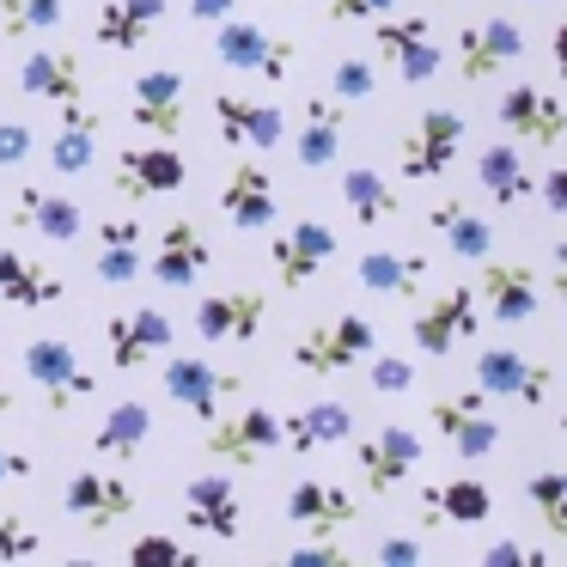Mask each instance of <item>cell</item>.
Masks as SVG:
<instances>
[{"label":"cell","mask_w":567,"mask_h":567,"mask_svg":"<svg viewBox=\"0 0 567 567\" xmlns=\"http://www.w3.org/2000/svg\"><path fill=\"white\" fill-rule=\"evenodd\" d=\"M25 372L31 384L43 391V409L50 415H68L74 403H86L92 391H99V372H86V360L74 354V342H62V336H38V342H25Z\"/></svg>","instance_id":"6da1fadb"},{"label":"cell","mask_w":567,"mask_h":567,"mask_svg":"<svg viewBox=\"0 0 567 567\" xmlns=\"http://www.w3.org/2000/svg\"><path fill=\"white\" fill-rule=\"evenodd\" d=\"M372 348H379V330H372L367 318H354V311H342V318H330V323H311L293 342V360L311 379H336V372L360 367Z\"/></svg>","instance_id":"7a4b0ae2"},{"label":"cell","mask_w":567,"mask_h":567,"mask_svg":"<svg viewBox=\"0 0 567 567\" xmlns=\"http://www.w3.org/2000/svg\"><path fill=\"white\" fill-rule=\"evenodd\" d=\"M214 55H220L233 74H257V80H287L293 74V43L275 38V31L250 25V19H214Z\"/></svg>","instance_id":"3957f363"},{"label":"cell","mask_w":567,"mask_h":567,"mask_svg":"<svg viewBox=\"0 0 567 567\" xmlns=\"http://www.w3.org/2000/svg\"><path fill=\"white\" fill-rule=\"evenodd\" d=\"M62 506L74 525L86 530H116L123 518H135V488H128L116 470H74V476L62 482Z\"/></svg>","instance_id":"277c9868"},{"label":"cell","mask_w":567,"mask_h":567,"mask_svg":"<svg viewBox=\"0 0 567 567\" xmlns=\"http://www.w3.org/2000/svg\"><path fill=\"white\" fill-rule=\"evenodd\" d=\"M354 464H360V476H367L372 494H396L421 470V433L409 427V421H384V427H372L367 440L354 445Z\"/></svg>","instance_id":"5b68a950"},{"label":"cell","mask_w":567,"mask_h":567,"mask_svg":"<svg viewBox=\"0 0 567 567\" xmlns=\"http://www.w3.org/2000/svg\"><path fill=\"white\" fill-rule=\"evenodd\" d=\"M476 330H482V323H476V293H470L464 281L440 287V293L415 311V323H409L415 348H421V354H433V360H445L457 342H470Z\"/></svg>","instance_id":"8992f818"},{"label":"cell","mask_w":567,"mask_h":567,"mask_svg":"<svg viewBox=\"0 0 567 567\" xmlns=\"http://www.w3.org/2000/svg\"><path fill=\"white\" fill-rule=\"evenodd\" d=\"M172 342H177V323L165 318L159 306H141V311H116V318H104V354H111L116 372H141L153 354H165Z\"/></svg>","instance_id":"52a82bcc"},{"label":"cell","mask_w":567,"mask_h":567,"mask_svg":"<svg viewBox=\"0 0 567 567\" xmlns=\"http://www.w3.org/2000/svg\"><path fill=\"white\" fill-rule=\"evenodd\" d=\"M427 421L445 433V445H452L457 457H488L494 445H501V421L488 415V391H452L440 396V403L427 409Z\"/></svg>","instance_id":"ba28073f"},{"label":"cell","mask_w":567,"mask_h":567,"mask_svg":"<svg viewBox=\"0 0 567 567\" xmlns=\"http://www.w3.org/2000/svg\"><path fill=\"white\" fill-rule=\"evenodd\" d=\"M184 184H189V165H184V153L165 147V141H147V147H123V159H116V196H128V202L177 196Z\"/></svg>","instance_id":"9c48e42d"},{"label":"cell","mask_w":567,"mask_h":567,"mask_svg":"<svg viewBox=\"0 0 567 567\" xmlns=\"http://www.w3.org/2000/svg\"><path fill=\"white\" fill-rule=\"evenodd\" d=\"M457 147H464V116L440 104V111H427L403 135L396 165H403V177H445V172H452V159H457Z\"/></svg>","instance_id":"30bf717a"},{"label":"cell","mask_w":567,"mask_h":567,"mask_svg":"<svg viewBox=\"0 0 567 567\" xmlns=\"http://www.w3.org/2000/svg\"><path fill=\"white\" fill-rule=\"evenodd\" d=\"M494 116H501V128L513 141H525V147H555V141L567 135V111L549 86H506L501 104H494Z\"/></svg>","instance_id":"8fae6325"},{"label":"cell","mask_w":567,"mask_h":567,"mask_svg":"<svg viewBox=\"0 0 567 567\" xmlns=\"http://www.w3.org/2000/svg\"><path fill=\"white\" fill-rule=\"evenodd\" d=\"M208 457H220V464H257V457H269L275 445H281V415L275 409H238V415H214L208 421Z\"/></svg>","instance_id":"7c38bea8"},{"label":"cell","mask_w":567,"mask_h":567,"mask_svg":"<svg viewBox=\"0 0 567 567\" xmlns=\"http://www.w3.org/2000/svg\"><path fill=\"white\" fill-rule=\"evenodd\" d=\"M476 384L488 396H506V403H525V409H543L549 403V367L543 360H525L518 348H482L476 354Z\"/></svg>","instance_id":"4fadbf2b"},{"label":"cell","mask_w":567,"mask_h":567,"mask_svg":"<svg viewBox=\"0 0 567 567\" xmlns=\"http://www.w3.org/2000/svg\"><path fill=\"white\" fill-rule=\"evenodd\" d=\"M184 525L202 530V537H220V543H233L245 530V501H238L226 470H208V476L184 482Z\"/></svg>","instance_id":"5bb4252c"},{"label":"cell","mask_w":567,"mask_h":567,"mask_svg":"<svg viewBox=\"0 0 567 567\" xmlns=\"http://www.w3.org/2000/svg\"><path fill=\"white\" fill-rule=\"evenodd\" d=\"M262 318H269V299L257 287H233V293H208L196 306V336L202 342H257Z\"/></svg>","instance_id":"9a60e30c"},{"label":"cell","mask_w":567,"mask_h":567,"mask_svg":"<svg viewBox=\"0 0 567 567\" xmlns=\"http://www.w3.org/2000/svg\"><path fill=\"white\" fill-rule=\"evenodd\" d=\"M159 379H165V396L184 403L196 421H214L220 403L238 391V372H220V367H208V360H196V354H172Z\"/></svg>","instance_id":"2e32d148"},{"label":"cell","mask_w":567,"mask_h":567,"mask_svg":"<svg viewBox=\"0 0 567 567\" xmlns=\"http://www.w3.org/2000/svg\"><path fill=\"white\" fill-rule=\"evenodd\" d=\"M208 262H214V250H208V238H202L196 220H165L159 250H153V262L141 275H153L159 287H196L202 275H208Z\"/></svg>","instance_id":"e0dca14e"},{"label":"cell","mask_w":567,"mask_h":567,"mask_svg":"<svg viewBox=\"0 0 567 567\" xmlns=\"http://www.w3.org/2000/svg\"><path fill=\"white\" fill-rule=\"evenodd\" d=\"M214 123H220V141L226 147H281L287 141V116L281 104H262V99H245V92H220L214 99Z\"/></svg>","instance_id":"ac0fdd59"},{"label":"cell","mask_w":567,"mask_h":567,"mask_svg":"<svg viewBox=\"0 0 567 567\" xmlns=\"http://www.w3.org/2000/svg\"><path fill=\"white\" fill-rule=\"evenodd\" d=\"M19 92L55 104V111L86 104V68H80L74 50H31L25 62H19Z\"/></svg>","instance_id":"d6986e66"},{"label":"cell","mask_w":567,"mask_h":567,"mask_svg":"<svg viewBox=\"0 0 567 567\" xmlns=\"http://www.w3.org/2000/svg\"><path fill=\"white\" fill-rule=\"evenodd\" d=\"M336 257V233L323 220H293L269 250V269L281 287H306L311 275H323V262Z\"/></svg>","instance_id":"ffe728a7"},{"label":"cell","mask_w":567,"mask_h":567,"mask_svg":"<svg viewBox=\"0 0 567 567\" xmlns=\"http://www.w3.org/2000/svg\"><path fill=\"white\" fill-rule=\"evenodd\" d=\"M354 513H360L354 494L336 488V482H323V476H299L293 488H287V525H299V530L336 537V530L354 525Z\"/></svg>","instance_id":"44dd1931"},{"label":"cell","mask_w":567,"mask_h":567,"mask_svg":"<svg viewBox=\"0 0 567 567\" xmlns=\"http://www.w3.org/2000/svg\"><path fill=\"white\" fill-rule=\"evenodd\" d=\"M482 306H488L494 323H530L543 306V287H537V269L525 262H488L482 257Z\"/></svg>","instance_id":"7402d4cb"},{"label":"cell","mask_w":567,"mask_h":567,"mask_svg":"<svg viewBox=\"0 0 567 567\" xmlns=\"http://www.w3.org/2000/svg\"><path fill=\"white\" fill-rule=\"evenodd\" d=\"M518 55H525V31H518L513 19H482V25H470L464 38H457V68H464L470 86H476V80H494L501 68H513Z\"/></svg>","instance_id":"603a6c76"},{"label":"cell","mask_w":567,"mask_h":567,"mask_svg":"<svg viewBox=\"0 0 567 567\" xmlns=\"http://www.w3.org/2000/svg\"><path fill=\"white\" fill-rule=\"evenodd\" d=\"M128 116H135V128H147L153 141H172L177 128H184V74H172V68L141 74L135 92H128Z\"/></svg>","instance_id":"cb8c5ba5"},{"label":"cell","mask_w":567,"mask_h":567,"mask_svg":"<svg viewBox=\"0 0 567 567\" xmlns=\"http://www.w3.org/2000/svg\"><path fill=\"white\" fill-rule=\"evenodd\" d=\"M421 525H464V530H476V525H488L494 518V494H488V482H476V476H452V482H427L421 488Z\"/></svg>","instance_id":"d4e9b609"},{"label":"cell","mask_w":567,"mask_h":567,"mask_svg":"<svg viewBox=\"0 0 567 567\" xmlns=\"http://www.w3.org/2000/svg\"><path fill=\"white\" fill-rule=\"evenodd\" d=\"M13 226H31V233L55 238V245H74V238L86 233V214H80V202L62 196V189L25 184V189L13 196Z\"/></svg>","instance_id":"484cf974"},{"label":"cell","mask_w":567,"mask_h":567,"mask_svg":"<svg viewBox=\"0 0 567 567\" xmlns=\"http://www.w3.org/2000/svg\"><path fill=\"white\" fill-rule=\"evenodd\" d=\"M220 214L238 233H262L275 220V177L262 165H233V177L220 184Z\"/></svg>","instance_id":"4316f807"},{"label":"cell","mask_w":567,"mask_h":567,"mask_svg":"<svg viewBox=\"0 0 567 567\" xmlns=\"http://www.w3.org/2000/svg\"><path fill=\"white\" fill-rule=\"evenodd\" d=\"M0 299L19 311H43V306H62L68 281L50 269V262H31L19 250H0Z\"/></svg>","instance_id":"83f0119b"},{"label":"cell","mask_w":567,"mask_h":567,"mask_svg":"<svg viewBox=\"0 0 567 567\" xmlns=\"http://www.w3.org/2000/svg\"><path fill=\"white\" fill-rule=\"evenodd\" d=\"M159 25H165V0H104L92 38H99L104 50L123 55V50H141Z\"/></svg>","instance_id":"f1b7e54d"},{"label":"cell","mask_w":567,"mask_h":567,"mask_svg":"<svg viewBox=\"0 0 567 567\" xmlns=\"http://www.w3.org/2000/svg\"><path fill=\"white\" fill-rule=\"evenodd\" d=\"M427 226L445 238V245H452V257H457V262H482V257L494 250V226L482 220V214L470 208V202H452V196L433 202V208H427Z\"/></svg>","instance_id":"f546056e"},{"label":"cell","mask_w":567,"mask_h":567,"mask_svg":"<svg viewBox=\"0 0 567 567\" xmlns=\"http://www.w3.org/2000/svg\"><path fill=\"white\" fill-rule=\"evenodd\" d=\"M92 159H99V116L86 104H68L62 111V128L50 141V172L55 177H86Z\"/></svg>","instance_id":"4dcf8cb0"},{"label":"cell","mask_w":567,"mask_h":567,"mask_svg":"<svg viewBox=\"0 0 567 567\" xmlns=\"http://www.w3.org/2000/svg\"><path fill=\"white\" fill-rule=\"evenodd\" d=\"M342 440H354V415H348V403H311V409H299V415H287L281 421V445L287 452H318V445H342Z\"/></svg>","instance_id":"1f68e13d"},{"label":"cell","mask_w":567,"mask_h":567,"mask_svg":"<svg viewBox=\"0 0 567 567\" xmlns=\"http://www.w3.org/2000/svg\"><path fill=\"white\" fill-rule=\"evenodd\" d=\"M336 153H342V104L306 99V128L293 135V159L306 172H323V165H336Z\"/></svg>","instance_id":"d6a6232c"},{"label":"cell","mask_w":567,"mask_h":567,"mask_svg":"<svg viewBox=\"0 0 567 567\" xmlns=\"http://www.w3.org/2000/svg\"><path fill=\"white\" fill-rule=\"evenodd\" d=\"M354 275H360L367 293L409 299V293H421V281H427V257H409V250H367V257L354 262Z\"/></svg>","instance_id":"836d02e7"},{"label":"cell","mask_w":567,"mask_h":567,"mask_svg":"<svg viewBox=\"0 0 567 567\" xmlns=\"http://www.w3.org/2000/svg\"><path fill=\"white\" fill-rule=\"evenodd\" d=\"M476 184L488 189L494 208H518V202L530 196V177H525V165H518L513 141H494V147L476 153Z\"/></svg>","instance_id":"e575fe53"},{"label":"cell","mask_w":567,"mask_h":567,"mask_svg":"<svg viewBox=\"0 0 567 567\" xmlns=\"http://www.w3.org/2000/svg\"><path fill=\"white\" fill-rule=\"evenodd\" d=\"M147 433H153V409L128 396V403H116L111 415L99 421V433H92V452H99V457H116V464H128V457L147 445Z\"/></svg>","instance_id":"d590c367"},{"label":"cell","mask_w":567,"mask_h":567,"mask_svg":"<svg viewBox=\"0 0 567 567\" xmlns=\"http://www.w3.org/2000/svg\"><path fill=\"white\" fill-rule=\"evenodd\" d=\"M342 202H348V214H354L360 226H384V220H396V189H391V177H379L372 165H354V172H342Z\"/></svg>","instance_id":"8d00e7d4"},{"label":"cell","mask_w":567,"mask_h":567,"mask_svg":"<svg viewBox=\"0 0 567 567\" xmlns=\"http://www.w3.org/2000/svg\"><path fill=\"white\" fill-rule=\"evenodd\" d=\"M68 0H0V38H31V31H62Z\"/></svg>","instance_id":"74e56055"},{"label":"cell","mask_w":567,"mask_h":567,"mask_svg":"<svg viewBox=\"0 0 567 567\" xmlns=\"http://www.w3.org/2000/svg\"><path fill=\"white\" fill-rule=\"evenodd\" d=\"M525 501L537 506V518L549 525V537H567V476L561 470H537L525 482Z\"/></svg>","instance_id":"f35d334b"},{"label":"cell","mask_w":567,"mask_h":567,"mask_svg":"<svg viewBox=\"0 0 567 567\" xmlns=\"http://www.w3.org/2000/svg\"><path fill=\"white\" fill-rule=\"evenodd\" d=\"M367 25H372V50H379L384 62H396L409 43H421L433 31L427 19H396V13H379V19H367Z\"/></svg>","instance_id":"ab89813d"},{"label":"cell","mask_w":567,"mask_h":567,"mask_svg":"<svg viewBox=\"0 0 567 567\" xmlns=\"http://www.w3.org/2000/svg\"><path fill=\"white\" fill-rule=\"evenodd\" d=\"M372 86H379V74H372V62H367V55H342V62L330 68V99H336V104L372 99Z\"/></svg>","instance_id":"60d3db41"},{"label":"cell","mask_w":567,"mask_h":567,"mask_svg":"<svg viewBox=\"0 0 567 567\" xmlns=\"http://www.w3.org/2000/svg\"><path fill=\"white\" fill-rule=\"evenodd\" d=\"M391 68H396V80H403V86H427V80H440L445 55H440V43H433V38H421V43H409Z\"/></svg>","instance_id":"b9f144b4"},{"label":"cell","mask_w":567,"mask_h":567,"mask_svg":"<svg viewBox=\"0 0 567 567\" xmlns=\"http://www.w3.org/2000/svg\"><path fill=\"white\" fill-rule=\"evenodd\" d=\"M141 245H99V281H111V287H128V281H141Z\"/></svg>","instance_id":"7bdbcfd3"},{"label":"cell","mask_w":567,"mask_h":567,"mask_svg":"<svg viewBox=\"0 0 567 567\" xmlns=\"http://www.w3.org/2000/svg\"><path fill=\"white\" fill-rule=\"evenodd\" d=\"M38 549H43L38 530H31L19 513H7V506H0V561H25V555H38Z\"/></svg>","instance_id":"ee69618b"},{"label":"cell","mask_w":567,"mask_h":567,"mask_svg":"<svg viewBox=\"0 0 567 567\" xmlns=\"http://www.w3.org/2000/svg\"><path fill=\"white\" fill-rule=\"evenodd\" d=\"M372 391H384V396L415 391V367H409L403 354H379V360H372Z\"/></svg>","instance_id":"f6af8a7d"},{"label":"cell","mask_w":567,"mask_h":567,"mask_svg":"<svg viewBox=\"0 0 567 567\" xmlns=\"http://www.w3.org/2000/svg\"><path fill=\"white\" fill-rule=\"evenodd\" d=\"M372 561L379 567H421L427 561V543L421 537H379L372 543Z\"/></svg>","instance_id":"bcb514c9"},{"label":"cell","mask_w":567,"mask_h":567,"mask_svg":"<svg viewBox=\"0 0 567 567\" xmlns=\"http://www.w3.org/2000/svg\"><path fill=\"white\" fill-rule=\"evenodd\" d=\"M31 153H38V141H31L25 123H0V172H19V165H31Z\"/></svg>","instance_id":"7dc6e473"},{"label":"cell","mask_w":567,"mask_h":567,"mask_svg":"<svg viewBox=\"0 0 567 567\" xmlns=\"http://www.w3.org/2000/svg\"><path fill=\"white\" fill-rule=\"evenodd\" d=\"M128 561H189V549L177 537H165V530H147V537L128 543Z\"/></svg>","instance_id":"c3c4849f"},{"label":"cell","mask_w":567,"mask_h":567,"mask_svg":"<svg viewBox=\"0 0 567 567\" xmlns=\"http://www.w3.org/2000/svg\"><path fill=\"white\" fill-rule=\"evenodd\" d=\"M323 7H330V19H336V25H367V19L391 13L396 0H323Z\"/></svg>","instance_id":"681fc988"},{"label":"cell","mask_w":567,"mask_h":567,"mask_svg":"<svg viewBox=\"0 0 567 567\" xmlns=\"http://www.w3.org/2000/svg\"><path fill=\"white\" fill-rule=\"evenodd\" d=\"M482 567H549V555L525 549V543H494V549L482 555Z\"/></svg>","instance_id":"f907efd6"},{"label":"cell","mask_w":567,"mask_h":567,"mask_svg":"<svg viewBox=\"0 0 567 567\" xmlns=\"http://www.w3.org/2000/svg\"><path fill=\"white\" fill-rule=\"evenodd\" d=\"M287 561H293V567H342L348 549H342V543H330V537H318V543H306V549H293Z\"/></svg>","instance_id":"816d5d0a"},{"label":"cell","mask_w":567,"mask_h":567,"mask_svg":"<svg viewBox=\"0 0 567 567\" xmlns=\"http://www.w3.org/2000/svg\"><path fill=\"white\" fill-rule=\"evenodd\" d=\"M530 189L543 196V208H549V214H567V172H543V177H530Z\"/></svg>","instance_id":"f5cc1de1"},{"label":"cell","mask_w":567,"mask_h":567,"mask_svg":"<svg viewBox=\"0 0 567 567\" xmlns=\"http://www.w3.org/2000/svg\"><path fill=\"white\" fill-rule=\"evenodd\" d=\"M99 245H141V220H104Z\"/></svg>","instance_id":"db71d44e"},{"label":"cell","mask_w":567,"mask_h":567,"mask_svg":"<svg viewBox=\"0 0 567 567\" xmlns=\"http://www.w3.org/2000/svg\"><path fill=\"white\" fill-rule=\"evenodd\" d=\"M31 476V457L25 452H7V445H0V482H25Z\"/></svg>","instance_id":"11a10c76"},{"label":"cell","mask_w":567,"mask_h":567,"mask_svg":"<svg viewBox=\"0 0 567 567\" xmlns=\"http://www.w3.org/2000/svg\"><path fill=\"white\" fill-rule=\"evenodd\" d=\"M184 7H189V19H202V25H214V19L233 13V0H184Z\"/></svg>","instance_id":"9f6ffc18"},{"label":"cell","mask_w":567,"mask_h":567,"mask_svg":"<svg viewBox=\"0 0 567 567\" xmlns=\"http://www.w3.org/2000/svg\"><path fill=\"white\" fill-rule=\"evenodd\" d=\"M13 409V384H7V372H0V415Z\"/></svg>","instance_id":"6f0895ef"}]
</instances>
